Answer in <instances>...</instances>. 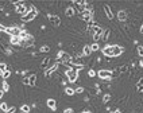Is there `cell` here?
Instances as JSON below:
<instances>
[{
    "label": "cell",
    "mask_w": 143,
    "mask_h": 113,
    "mask_svg": "<svg viewBox=\"0 0 143 113\" xmlns=\"http://www.w3.org/2000/svg\"><path fill=\"white\" fill-rule=\"evenodd\" d=\"M101 53L107 57H119L123 54V48L118 45H108L104 48H101Z\"/></svg>",
    "instance_id": "6da1fadb"
},
{
    "label": "cell",
    "mask_w": 143,
    "mask_h": 113,
    "mask_svg": "<svg viewBox=\"0 0 143 113\" xmlns=\"http://www.w3.org/2000/svg\"><path fill=\"white\" fill-rule=\"evenodd\" d=\"M66 77L69 79V82H72V84H74L77 82V78H78V70L76 69H68L66 70Z\"/></svg>",
    "instance_id": "7a4b0ae2"
},
{
    "label": "cell",
    "mask_w": 143,
    "mask_h": 113,
    "mask_svg": "<svg viewBox=\"0 0 143 113\" xmlns=\"http://www.w3.org/2000/svg\"><path fill=\"white\" fill-rule=\"evenodd\" d=\"M36 15H38V9H36L34 5H33L31 11H30V12H27V15H26V16H23L22 20H23V22H31V20H34V19H35V16H36Z\"/></svg>",
    "instance_id": "3957f363"
},
{
    "label": "cell",
    "mask_w": 143,
    "mask_h": 113,
    "mask_svg": "<svg viewBox=\"0 0 143 113\" xmlns=\"http://www.w3.org/2000/svg\"><path fill=\"white\" fill-rule=\"evenodd\" d=\"M97 75H99L100 79H104V81H111V78H112V73H111L109 70H104V69L99 70Z\"/></svg>",
    "instance_id": "277c9868"
},
{
    "label": "cell",
    "mask_w": 143,
    "mask_h": 113,
    "mask_svg": "<svg viewBox=\"0 0 143 113\" xmlns=\"http://www.w3.org/2000/svg\"><path fill=\"white\" fill-rule=\"evenodd\" d=\"M103 32H104V30H103V28H100V27H97V26H94V27H93V31H92V34H93V39H94V43H96L97 40H100V39H101V36H103Z\"/></svg>",
    "instance_id": "5b68a950"
},
{
    "label": "cell",
    "mask_w": 143,
    "mask_h": 113,
    "mask_svg": "<svg viewBox=\"0 0 143 113\" xmlns=\"http://www.w3.org/2000/svg\"><path fill=\"white\" fill-rule=\"evenodd\" d=\"M57 57L61 59V62L62 63H69L72 61V57H70V54H68V53H65V51H60L57 54Z\"/></svg>",
    "instance_id": "8992f818"
},
{
    "label": "cell",
    "mask_w": 143,
    "mask_h": 113,
    "mask_svg": "<svg viewBox=\"0 0 143 113\" xmlns=\"http://www.w3.org/2000/svg\"><path fill=\"white\" fill-rule=\"evenodd\" d=\"M20 31L22 30H20L19 27H7V30H6V32L9 34V36H19Z\"/></svg>",
    "instance_id": "52a82bcc"
},
{
    "label": "cell",
    "mask_w": 143,
    "mask_h": 113,
    "mask_svg": "<svg viewBox=\"0 0 143 113\" xmlns=\"http://www.w3.org/2000/svg\"><path fill=\"white\" fill-rule=\"evenodd\" d=\"M47 19L50 20V23L54 26V27H60V26H61V19H60V16H57V15H49V16H47Z\"/></svg>",
    "instance_id": "ba28073f"
},
{
    "label": "cell",
    "mask_w": 143,
    "mask_h": 113,
    "mask_svg": "<svg viewBox=\"0 0 143 113\" xmlns=\"http://www.w3.org/2000/svg\"><path fill=\"white\" fill-rule=\"evenodd\" d=\"M80 18H81V20L88 22V23H89V22L93 19V12H91V11H87V9H85L84 12H81V16H80Z\"/></svg>",
    "instance_id": "9c48e42d"
},
{
    "label": "cell",
    "mask_w": 143,
    "mask_h": 113,
    "mask_svg": "<svg viewBox=\"0 0 143 113\" xmlns=\"http://www.w3.org/2000/svg\"><path fill=\"white\" fill-rule=\"evenodd\" d=\"M58 66H60V63H58V62H54L51 66H49V67L45 70V77H49L50 74H53V73H54L55 70L58 69Z\"/></svg>",
    "instance_id": "30bf717a"
},
{
    "label": "cell",
    "mask_w": 143,
    "mask_h": 113,
    "mask_svg": "<svg viewBox=\"0 0 143 113\" xmlns=\"http://www.w3.org/2000/svg\"><path fill=\"white\" fill-rule=\"evenodd\" d=\"M73 3L77 4V8L80 9L81 12H84V11H85V5H87V3H88V2H85V0H74Z\"/></svg>",
    "instance_id": "8fae6325"
},
{
    "label": "cell",
    "mask_w": 143,
    "mask_h": 113,
    "mask_svg": "<svg viewBox=\"0 0 143 113\" xmlns=\"http://www.w3.org/2000/svg\"><path fill=\"white\" fill-rule=\"evenodd\" d=\"M104 12H105V16L111 20V19H113V14H112V9H111V7L108 4H104Z\"/></svg>",
    "instance_id": "7c38bea8"
},
{
    "label": "cell",
    "mask_w": 143,
    "mask_h": 113,
    "mask_svg": "<svg viewBox=\"0 0 143 113\" xmlns=\"http://www.w3.org/2000/svg\"><path fill=\"white\" fill-rule=\"evenodd\" d=\"M16 11L22 15V18L23 16H26L27 15V12H28V9H27V5H19V7L16 8Z\"/></svg>",
    "instance_id": "4fadbf2b"
},
{
    "label": "cell",
    "mask_w": 143,
    "mask_h": 113,
    "mask_svg": "<svg viewBox=\"0 0 143 113\" xmlns=\"http://www.w3.org/2000/svg\"><path fill=\"white\" fill-rule=\"evenodd\" d=\"M46 102H47V106H49L51 110H57V102L54 98H49Z\"/></svg>",
    "instance_id": "5bb4252c"
},
{
    "label": "cell",
    "mask_w": 143,
    "mask_h": 113,
    "mask_svg": "<svg viewBox=\"0 0 143 113\" xmlns=\"http://www.w3.org/2000/svg\"><path fill=\"white\" fill-rule=\"evenodd\" d=\"M20 45H23L24 47H31V46L34 45V38H33V36H30L28 39L22 40V43H20Z\"/></svg>",
    "instance_id": "9a60e30c"
},
{
    "label": "cell",
    "mask_w": 143,
    "mask_h": 113,
    "mask_svg": "<svg viewBox=\"0 0 143 113\" xmlns=\"http://www.w3.org/2000/svg\"><path fill=\"white\" fill-rule=\"evenodd\" d=\"M118 19L120 22H126L127 20V12H126L124 9H120L119 12H118Z\"/></svg>",
    "instance_id": "2e32d148"
},
{
    "label": "cell",
    "mask_w": 143,
    "mask_h": 113,
    "mask_svg": "<svg viewBox=\"0 0 143 113\" xmlns=\"http://www.w3.org/2000/svg\"><path fill=\"white\" fill-rule=\"evenodd\" d=\"M74 14H76V9L73 8L72 5H70V7H68V8L65 9V15L68 16V18H72V16H74Z\"/></svg>",
    "instance_id": "e0dca14e"
},
{
    "label": "cell",
    "mask_w": 143,
    "mask_h": 113,
    "mask_svg": "<svg viewBox=\"0 0 143 113\" xmlns=\"http://www.w3.org/2000/svg\"><path fill=\"white\" fill-rule=\"evenodd\" d=\"M82 54H84L85 57H89V55H91V54H92L91 46H89V45H85V46H84V47H82Z\"/></svg>",
    "instance_id": "ac0fdd59"
},
{
    "label": "cell",
    "mask_w": 143,
    "mask_h": 113,
    "mask_svg": "<svg viewBox=\"0 0 143 113\" xmlns=\"http://www.w3.org/2000/svg\"><path fill=\"white\" fill-rule=\"evenodd\" d=\"M28 85L30 86H36V74H31L28 77Z\"/></svg>",
    "instance_id": "d6986e66"
},
{
    "label": "cell",
    "mask_w": 143,
    "mask_h": 113,
    "mask_svg": "<svg viewBox=\"0 0 143 113\" xmlns=\"http://www.w3.org/2000/svg\"><path fill=\"white\" fill-rule=\"evenodd\" d=\"M30 36H31V35L28 34V31H26V30H22V31H20V35H19V38H20V39H22V40L28 39Z\"/></svg>",
    "instance_id": "ffe728a7"
},
{
    "label": "cell",
    "mask_w": 143,
    "mask_h": 113,
    "mask_svg": "<svg viewBox=\"0 0 143 113\" xmlns=\"http://www.w3.org/2000/svg\"><path fill=\"white\" fill-rule=\"evenodd\" d=\"M9 42H11V45H20V43H22V39H20L19 36H11L9 38Z\"/></svg>",
    "instance_id": "44dd1931"
},
{
    "label": "cell",
    "mask_w": 143,
    "mask_h": 113,
    "mask_svg": "<svg viewBox=\"0 0 143 113\" xmlns=\"http://www.w3.org/2000/svg\"><path fill=\"white\" fill-rule=\"evenodd\" d=\"M49 62H50V58H43V61H42V63H41V66L43 67V69H47L49 67Z\"/></svg>",
    "instance_id": "7402d4cb"
},
{
    "label": "cell",
    "mask_w": 143,
    "mask_h": 113,
    "mask_svg": "<svg viewBox=\"0 0 143 113\" xmlns=\"http://www.w3.org/2000/svg\"><path fill=\"white\" fill-rule=\"evenodd\" d=\"M109 34H111V30L109 28H107L104 32H103V36H101V40H108V36H109Z\"/></svg>",
    "instance_id": "603a6c76"
},
{
    "label": "cell",
    "mask_w": 143,
    "mask_h": 113,
    "mask_svg": "<svg viewBox=\"0 0 143 113\" xmlns=\"http://www.w3.org/2000/svg\"><path fill=\"white\" fill-rule=\"evenodd\" d=\"M136 89L143 93V78H140L139 81H138V84H136Z\"/></svg>",
    "instance_id": "cb8c5ba5"
},
{
    "label": "cell",
    "mask_w": 143,
    "mask_h": 113,
    "mask_svg": "<svg viewBox=\"0 0 143 113\" xmlns=\"http://www.w3.org/2000/svg\"><path fill=\"white\" fill-rule=\"evenodd\" d=\"M20 112H22V113H28L30 112V106L27 104L22 105V106H20Z\"/></svg>",
    "instance_id": "d4e9b609"
},
{
    "label": "cell",
    "mask_w": 143,
    "mask_h": 113,
    "mask_svg": "<svg viewBox=\"0 0 143 113\" xmlns=\"http://www.w3.org/2000/svg\"><path fill=\"white\" fill-rule=\"evenodd\" d=\"M7 65L6 63H3V62H0V75H2L4 71H7Z\"/></svg>",
    "instance_id": "484cf974"
},
{
    "label": "cell",
    "mask_w": 143,
    "mask_h": 113,
    "mask_svg": "<svg viewBox=\"0 0 143 113\" xmlns=\"http://www.w3.org/2000/svg\"><path fill=\"white\" fill-rule=\"evenodd\" d=\"M65 93L68 96H73V94H76V90L72 89V88H65Z\"/></svg>",
    "instance_id": "4316f807"
},
{
    "label": "cell",
    "mask_w": 143,
    "mask_h": 113,
    "mask_svg": "<svg viewBox=\"0 0 143 113\" xmlns=\"http://www.w3.org/2000/svg\"><path fill=\"white\" fill-rule=\"evenodd\" d=\"M0 109H2V112L7 113V110L9 109V108H8V105L6 104V102H2V104H0Z\"/></svg>",
    "instance_id": "83f0119b"
},
{
    "label": "cell",
    "mask_w": 143,
    "mask_h": 113,
    "mask_svg": "<svg viewBox=\"0 0 143 113\" xmlns=\"http://www.w3.org/2000/svg\"><path fill=\"white\" fill-rule=\"evenodd\" d=\"M69 63H72V65H77V66H82V61H80V59H72Z\"/></svg>",
    "instance_id": "f1b7e54d"
},
{
    "label": "cell",
    "mask_w": 143,
    "mask_h": 113,
    "mask_svg": "<svg viewBox=\"0 0 143 113\" xmlns=\"http://www.w3.org/2000/svg\"><path fill=\"white\" fill-rule=\"evenodd\" d=\"M91 48H92V53H94V51L100 50V46L97 45V43H93V45H91Z\"/></svg>",
    "instance_id": "f546056e"
},
{
    "label": "cell",
    "mask_w": 143,
    "mask_h": 113,
    "mask_svg": "<svg viewBox=\"0 0 143 113\" xmlns=\"http://www.w3.org/2000/svg\"><path fill=\"white\" fill-rule=\"evenodd\" d=\"M9 75H11V71H9V70H7V71H4V73L2 74V77H3V79H4V81H6V79L9 77Z\"/></svg>",
    "instance_id": "4dcf8cb0"
},
{
    "label": "cell",
    "mask_w": 143,
    "mask_h": 113,
    "mask_svg": "<svg viewBox=\"0 0 143 113\" xmlns=\"http://www.w3.org/2000/svg\"><path fill=\"white\" fill-rule=\"evenodd\" d=\"M109 100H111V94H104L103 96V102L105 104V102H109Z\"/></svg>",
    "instance_id": "1f68e13d"
},
{
    "label": "cell",
    "mask_w": 143,
    "mask_h": 113,
    "mask_svg": "<svg viewBox=\"0 0 143 113\" xmlns=\"http://www.w3.org/2000/svg\"><path fill=\"white\" fill-rule=\"evenodd\" d=\"M41 51H42V53H49V51H50V47L47 46V45H45V46L41 47Z\"/></svg>",
    "instance_id": "d6a6232c"
},
{
    "label": "cell",
    "mask_w": 143,
    "mask_h": 113,
    "mask_svg": "<svg viewBox=\"0 0 143 113\" xmlns=\"http://www.w3.org/2000/svg\"><path fill=\"white\" fill-rule=\"evenodd\" d=\"M3 90L4 91H8L9 90V85L7 84V81H3Z\"/></svg>",
    "instance_id": "836d02e7"
},
{
    "label": "cell",
    "mask_w": 143,
    "mask_h": 113,
    "mask_svg": "<svg viewBox=\"0 0 143 113\" xmlns=\"http://www.w3.org/2000/svg\"><path fill=\"white\" fill-rule=\"evenodd\" d=\"M138 55L143 57V46H138Z\"/></svg>",
    "instance_id": "e575fe53"
},
{
    "label": "cell",
    "mask_w": 143,
    "mask_h": 113,
    "mask_svg": "<svg viewBox=\"0 0 143 113\" xmlns=\"http://www.w3.org/2000/svg\"><path fill=\"white\" fill-rule=\"evenodd\" d=\"M82 91H84V88H82V86H78V88L76 89V93H77V94H82Z\"/></svg>",
    "instance_id": "d590c367"
},
{
    "label": "cell",
    "mask_w": 143,
    "mask_h": 113,
    "mask_svg": "<svg viewBox=\"0 0 143 113\" xmlns=\"http://www.w3.org/2000/svg\"><path fill=\"white\" fill-rule=\"evenodd\" d=\"M88 75H89V77H94V75H96V71H94V70H89Z\"/></svg>",
    "instance_id": "8d00e7d4"
},
{
    "label": "cell",
    "mask_w": 143,
    "mask_h": 113,
    "mask_svg": "<svg viewBox=\"0 0 143 113\" xmlns=\"http://www.w3.org/2000/svg\"><path fill=\"white\" fill-rule=\"evenodd\" d=\"M15 110H16V108H15V106H11V108L7 110V113H15Z\"/></svg>",
    "instance_id": "74e56055"
},
{
    "label": "cell",
    "mask_w": 143,
    "mask_h": 113,
    "mask_svg": "<svg viewBox=\"0 0 143 113\" xmlns=\"http://www.w3.org/2000/svg\"><path fill=\"white\" fill-rule=\"evenodd\" d=\"M22 82H23L24 85H28V77H24V78L22 79Z\"/></svg>",
    "instance_id": "f35d334b"
},
{
    "label": "cell",
    "mask_w": 143,
    "mask_h": 113,
    "mask_svg": "<svg viewBox=\"0 0 143 113\" xmlns=\"http://www.w3.org/2000/svg\"><path fill=\"white\" fill-rule=\"evenodd\" d=\"M63 113H73V109L72 108H66V109L63 110Z\"/></svg>",
    "instance_id": "ab89813d"
},
{
    "label": "cell",
    "mask_w": 143,
    "mask_h": 113,
    "mask_svg": "<svg viewBox=\"0 0 143 113\" xmlns=\"http://www.w3.org/2000/svg\"><path fill=\"white\" fill-rule=\"evenodd\" d=\"M6 30H7V27H4L2 23H0V31H3V32H6Z\"/></svg>",
    "instance_id": "60d3db41"
},
{
    "label": "cell",
    "mask_w": 143,
    "mask_h": 113,
    "mask_svg": "<svg viewBox=\"0 0 143 113\" xmlns=\"http://www.w3.org/2000/svg\"><path fill=\"white\" fill-rule=\"evenodd\" d=\"M4 93H6V91H4L3 89H2V90H0V100H2V98H3V97H4Z\"/></svg>",
    "instance_id": "b9f144b4"
},
{
    "label": "cell",
    "mask_w": 143,
    "mask_h": 113,
    "mask_svg": "<svg viewBox=\"0 0 143 113\" xmlns=\"http://www.w3.org/2000/svg\"><path fill=\"white\" fill-rule=\"evenodd\" d=\"M139 31H140V34H143V24L140 26V30H139Z\"/></svg>",
    "instance_id": "7bdbcfd3"
},
{
    "label": "cell",
    "mask_w": 143,
    "mask_h": 113,
    "mask_svg": "<svg viewBox=\"0 0 143 113\" xmlns=\"http://www.w3.org/2000/svg\"><path fill=\"white\" fill-rule=\"evenodd\" d=\"M140 66H142V69H143V59H142V61H140Z\"/></svg>",
    "instance_id": "ee69618b"
},
{
    "label": "cell",
    "mask_w": 143,
    "mask_h": 113,
    "mask_svg": "<svg viewBox=\"0 0 143 113\" xmlns=\"http://www.w3.org/2000/svg\"><path fill=\"white\" fill-rule=\"evenodd\" d=\"M84 113H92L91 110H85V112H84Z\"/></svg>",
    "instance_id": "f6af8a7d"
},
{
    "label": "cell",
    "mask_w": 143,
    "mask_h": 113,
    "mask_svg": "<svg viewBox=\"0 0 143 113\" xmlns=\"http://www.w3.org/2000/svg\"><path fill=\"white\" fill-rule=\"evenodd\" d=\"M113 113H121V112H120V110H115Z\"/></svg>",
    "instance_id": "bcb514c9"
}]
</instances>
